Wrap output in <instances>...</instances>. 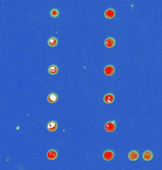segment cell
<instances>
[{
  "instance_id": "obj_1",
  "label": "cell",
  "mask_w": 162,
  "mask_h": 170,
  "mask_svg": "<svg viewBox=\"0 0 162 170\" xmlns=\"http://www.w3.org/2000/svg\"><path fill=\"white\" fill-rule=\"evenodd\" d=\"M115 45V41L112 38H108L105 41V45L108 48L113 47Z\"/></svg>"
},
{
  "instance_id": "obj_2",
  "label": "cell",
  "mask_w": 162,
  "mask_h": 170,
  "mask_svg": "<svg viewBox=\"0 0 162 170\" xmlns=\"http://www.w3.org/2000/svg\"><path fill=\"white\" fill-rule=\"evenodd\" d=\"M103 157L105 160L107 161H110L113 159L114 157V154L111 151H107L104 152Z\"/></svg>"
},
{
  "instance_id": "obj_3",
  "label": "cell",
  "mask_w": 162,
  "mask_h": 170,
  "mask_svg": "<svg viewBox=\"0 0 162 170\" xmlns=\"http://www.w3.org/2000/svg\"><path fill=\"white\" fill-rule=\"evenodd\" d=\"M104 15L106 18L111 19L114 17L115 15V12L113 9H110L107 10L104 13Z\"/></svg>"
},
{
  "instance_id": "obj_4",
  "label": "cell",
  "mask_w": 162,
  "mask_h": 170,
  "mask_svg": "<svg viewBox=\"0 0 162 170\" xmlns=\"http://www.w3.org/2000/svg\"><path fill=\"white\" fill-rule=\"evenodd\" d=\"M115 71V69L114 67L112 66H108L105 68L104 72L105 74L108 76H111Z\"/></svg>"
},
{
  "instance_id": "obj_5",
  "label": "cell",
  "mask_w": 162,
  "mask_h": 170,
  "mask_svg": "<svg viewBox=\"0 0 162 170\" xmlns=\"http://www.w3.org/2000/svg\"><path fill=\"white\" fill-rule=\"evenodd\" d=\"M58 128V125L55 122H49L47 125V129L49 131H55Z\"/></svg>"
},
{
  "instance_id": "obj_6",
  "label": "cell",
  "mask_w": 162,
  "mask_h": 170,
  "mask_svg": "<svg viewBox=\"0 0 162 170\" xmlns=\"http://www.w3.org/2000/svg\"><path fill=\"white\" fill-rule=\"evenodd\" d=\"M58 99L57 94L55 93H51L47 97V100L50 103H54L56 102Z\"/></svg>"
},
{
  "instance_id": "obj_7",
  "label": "cell",
  "mask_w": 162,
  "mask_h": 170,
  "mask_svg": "<svg viewBox=\"0 0 162 170\" xmlns=\"http://www.w3.org/2000/svg\"><path fill=\"white\" fill-rule=\"evenodd\" d=\"M58 156V154L55 150H50L47 154V157L50 160H55Z\"/></svg>"
},
{
  "instance_id": "obj_8",
  "label": "cell",
  "mask_w": 162,
  "mask_h": 170,
  "mask_svg": "<svg viewBox=\"0 0 162 170\" xmlns=\"http://www.w3.org/2000/svg\"><path fill=\"white\" fill-rule=\"evenodd\" d=\"M115 125L112 122H108L105 126V129L108 132H113L115 130Z\"/></svg>"
},
{
  "instance_id": "obj_9",
  "label": "cell",
  "mask_w": 162,
  "mask_h": 170,
  "mask_svg": "<svg viewBox=\"0 0 162 170\" xmlns=\"http://www.w3.org/2000/svg\"><path fill=\"white\" fill-rule=\"evenodd\" d=\"M104 102L106 103H112L114 100V97L113 94H106L103 98Z\"/></svg>"
},
{
  "instance_id": "obj_10",
  "label": "cell",
  "mask_w": 162,
  "mask_h": 170,
  "mask_svg": "<svg viewBox=\"0 0 162 170\" xmlns=\"http://www.w3.org/2000/svg\"><path fill=\"white\" fill-rule=\"evenodd\" d=\"M58 41L55 37H51L47 41V44L50 47H55L58 45Z\"/></svg>"
},
{
  "instance_id": "obj_11",
  "label": "cell",
  "mask_w": 162,
  "mask_h": 170,
  "mask_svg": "<svg viewBox=\"0 0 162 170\" xmlns=\"http://www.w3.org/2000/svg\"><path fill=\"white\" fill-rule=\"evenodd\" d=\"M138 158V154L136 151H131L129 153V158L131 161H136Z\"/></svg>"
},
{
  "instance_id": "obj_12",
  "label": "cell",
  "mask_w": 162,
  "mask_h": 170,
  "mask_svg": "<svg viewBox=\"0 0 162 170\" xmlns=\"http://www.w3.org/2000/svg\"><path fill=\"white\" fill-rule=\"evenodd\" d=\"M58 68L56 65H53L49 67L48 69V72L50 75H55L58 72Z\"/></svg>"
},
{
  "instance_id": "obj_13",
  "label": "cell",
  "mask_w": 162,
  "mask_h": 170,
  "mask_svg": "<svg viewBox=\"0 0 162 170\" xmlns=\"http://www.w3.org/2000/svg\"><path fill=\"white\" fill-rule=\"evenodd\" d=\"M143 158L146 161H150L153 158V154L150 151H146L143 155Z\"/></svg>"
},
{
  "instance_id": "obj_14",
  "label": "cell",
  "mask_w": 162,
  "mask_h": 170,
  "mask_svg": "<svg viewBox=\"0 0 162 170\" xmlns=\"http://www.w3.org/2000/svg\"><path fill=\"white\" fill-rule=\"evenodd\" d=\"M49 15L52 18H55L58 17L59 15V12L58 9H54L51 10V11L49 12Z\"/></svg>"
}]
</instances>
